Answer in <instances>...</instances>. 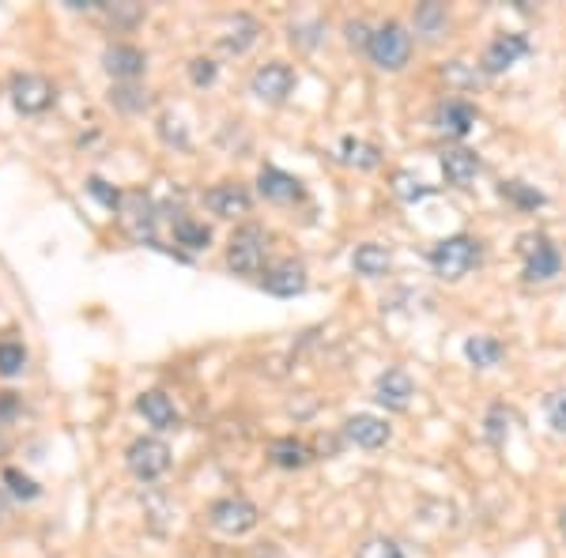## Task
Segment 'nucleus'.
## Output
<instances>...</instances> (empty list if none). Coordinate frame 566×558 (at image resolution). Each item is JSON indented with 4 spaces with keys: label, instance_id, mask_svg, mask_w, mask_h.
Returning a JSON list of instances; mask_svg holds the SVG:
<instances>
[{
    "label": "nucleus",
    "instance_id": "f257e3e1",
    "mask_svg": "<svg viewBox=\"0 0 566 558\" xmlns=\"http://www.w3.org/2000/svg\"><path fill=\"white\" fill-rule=\"evenodd\" d=\"M412 50H416V42H412V34H408V27L397 20H386L381 27H374L367 57L381 72H400L412 61Z\"/></svg>",
    "mask_w": 566,
    "mask_h": 558
},
{
    "label": "nucleus",
    "instance_id": "f03ea898",
    "mask_svg": "<svg viewBox=\"0 0 566 558\" xmlns=\"http://www.w3.org/2000/svg\"><path fill=\"white\" fill-rule=\"evenodd\" d=\"M480 264V242L469 234H453V238H442V242L431 250V269L438 280L446 283H458L469 276L472 269Z\"/></svg>",
    "mask_w": 566,
    "mask_h": 558
},
{
    "label": "nucleus",
    "instance_id": "7ed1b4c3",
    "mask_svg": "<svg viewBox=\"0 0 566 558\" xmlns=\"http://www.w3.org/2000/svg\"><path fill=\"white\" fill-rule=\"evenodd\" d=\"M264 253H269V234H264V227L245 223L234 231L231 245H227V264H231L234 276H261Z\"/></svg>",
    "mask_w": 566,
    "mask_h": 558
},
{
    "label": "nucleus",
    "instance_id": "20e7f679",
    "mask_svg": "<svg viewBox=\"0 0 566 558\" xmlns=\"http://www.w3.org/2000/svg\"><path fill=\"white\" fill-rule=\"evenodd\" d=\"M170 445L163 442V438H136L129 445V453H125V464H129V472L136 475L140 483H155L163 480V475L170 472Z\"/></svg>",
    "mask_w": 566,
    "mask_h": 558
},
{
    "label": "nucleus",
    "instance_id": "39448f33",
    "mask_svg": "<svg viewBox=\"0 0 566 558\" xmlns=\"http://www.w3.org/2000/svg\"><path fill=\"white\" fill-rule=\"evenodd\" d=\"M208 520H212V528L223 536H245L258 528L261 509L253 506L250 498H239V494H234V498H219L216 506L208 509Z\"/></svg>",
    "mask_w": 566,
    "mask_h": 558
},
{
    "label": "nucleus",
    "instance_id": "423d86ee",
    "mask_svg": "<svg viewBox=\"0 0 566 558\" xmlns=\"http://www.w3.org/2000/svg\"><path fill=\"white\" fill-rule=\"evenodd\" d=\"M522 253H525V280H528V283L555 280V276L563 272V253H559V245H552L544 234H528V238H522Z\"/></svg>",
    "mask_w": 566,
    "mask_h": 558
},
{
    "label": "nucleus",
    "instance_id": "0eeeda50",
    "mask_svg": "<svg viewBox=\"0 0 566 558\" xmlns=\"http://www.w3.org/2000/svg\"><path fill=\"white\" fill-rule=\"evenodd\" d=\"M250 91L261 98V103H269V106L287 103L291 91H295V69L283 65V61H269V65H261L250 76Z\"/></svg>",
    "mask_w": 566,
    "mask_h": 558
},
{
    "label": "nucleus",
    "instance_id": "6e6552de",
    "mask_svg": "<svg viewBox=\"0 0 566 558\" xmlns=\"http://www.w3.org/2000/svg\"><path fill=\"white\" fill-rule=\"evenodd\" d=\"M528 50H533V45H528L525 34H495V39L488 42V50H483L480 69L488 72V76H499V72L514 69Z\"/></svg>",
    "mask_w": 566,
    "mask_h": 558
},
{
    "label": "nucleus",
    "instance_id": "1a4fd4ad",
    "mask_svg": "<svg viewBox=\"0 0 566 558\" xmlns=\"http://www.w3.org/2000/svg\"><path fill=\"white\" fill-rule=\"evenodd\" d=\"M57 91L45 76H34V72H23V76L12 80V103L20 114H45L53 106Z\"/></svg>",
    "mask_w": 566,
    "mask_h": 558
},
{
    "label": "nucleus",
    "instance_id": "9d476101",
    "mask_svg": "<svg viewBox=\"0 0 566 558\" xmlns=\"http://www.w3.org/2000/svg\"><path fill=\"white\" fill-rule=\"evenodd\" d=\"M412 397H416V381H412V373L400 370V366H389L378 378V386H374V400L386 411H408Z\"/></svg>",
    "mask_w": 566,
    "mask_h": 558
},
{
    "label": "nucleus",
    "instance_id": "9b49d317",
    "mask_svg": "<svg viewBox=\"0 0 566 558\" xmlns=\"http://www.w3.org/2000/svg\"><path fill=\"white\" fill-rule=\"evenodd\" d=\"M205 208L219 219H239L250 215L253 197L245 193V186H234V181H223V186H212L205 193Z\"/></svg>",
    "mask_w": 566,
    "mask_h": 558
},
{
    "label": "nucleus",
    "instance_id": "f8f14e48",
    "mask_svg": "<svg viewBox=\"0 0 566 558\" xmlns=\"http://www.w3.org/2000/svg\"><path fill=\"white\" fill-rule=\"evenodd\" d=\"M261 287L276 298H295L306 291V269L298 261H280V264H272V269H264Z\"/></svg>",
    "mask_w": 566,
    "mask_h": 558
},
{
    "label": "nucleus",
    "instance_id": "ddd939ff",
    "mask_svg": "<svg viewBox=\"0 0 566 558\" xmlns=\"http://www.w3.org/2000/svg\"><path fill=\"white\" fill-rule=\"evenodd\" d=\"M344 438H348L352 445H359V450H381L392 438V430L386 419L370 415V411H359V415H352L348 423H344Z\"/></svg>",
    "mask_w": 566,
    "mask_h": 558
},
{
    "label": "nucleus",
    "instance_id": "4468645a",
    "mask_svg": "<svg viewBox=\"0 0 566 558\" xmlns=\"http://www.w3.org/2000/svg\"><path fill=\"white\" fill-rule=\"evenodd\" d=\"M258 193L269 200V204H295V200H303V181H298L295 173L264 167L258 173Z\"/></svg>",
    "mask_w": 566,
    "mask_h": 558
},
{
    "label": "nucleus",
    "instance_id": "2eb2a0df",
    "mask_svg": "<svg viewBox=\"0 0 566 558\" xmlns=\"http://www.w3.org/2000/svg\"><path fill=\"white\" fill-rule=\"evenodd\" d=\"M103 65H106V72L114 80H122V84H133L136 76H144V69H148V57H144L136 45L117 42V45H106Z\"/></svg>",
    "mask_w": 566,
    "mask_h": 558
},
{
    "label": "nucleus",
    "instance_id": "dca6fc26",
    "mask_svg": "<svg viewBox=\"0 0 566 558\" xmlns=\"http://www.w3.org/2000/svg\"><path fill=\"white\" fill-rule=\"evenodd\" d=\"M136 411L155 427V430H178L181 427V411L175 408V400L159 389H148L136 397Z\"/></svg>",
    "mask_w": 566,
    "mask_h": 558
},
{
    "label": "nucleus",
    "instance_id": "f3484780",
    "mask_svg": "<svg viewBox=\"0 0 566 558\" xmlns=\"http://www.w3.org/2000/svg\"><path fill=\"white\" fill-rule=\"evenodd\" d=\"M438 162H442L446 181H450V186H458V189L472 186V181L483 173V159L476 151H469V148H446Z\"/></svg>",
    "mask_w": 566,
    "mask_h": 558
},
{
    "label": "nucleus",
    "instance_id": "a211bd4d",
    "mask_svg": "<svg viewBox=\"0 0 566 558\" xmlns=\"http://www.w3.org/2000/svg\"><path fill=\"white\" fill-rule=\"evenodd\" d=\"M476 106L469 103V98H446L442 106H438V129L446 136H453V140H461V136L472 133V125H476Z\"/></svg>",
    "mask_w": 566,
    "mask_h": 558
},
{
    "label": "nucleus",
    "instance_id": "6ab92c4d",
    "mask_svg": "<svg viewBox=\"0 0 566 558\" xmlns=\"http://www.w3.org/2000/svg\"><path fill=\"white\" fill-rule=\"evenodd\" d=\"M352 269L367 280H381L392 269V253L378 242H363L359 250L352 253Z\"/></svg>",
    "mask_w": 566,
    "mask_h": 558
},
{
    "label": "nucleus",
    "instance_id": "aec40b11",
    "mask_svg": "<svg viewBox=\"0 0 566 558\" xmlns=\"http://www.w3.org/2000/svg\"><path fill=\"white\" fill-rule=\"evenodd\" d=\"M261 39V23L253 20V15H234L231 27H227V34L219 39V45H223L227 53H234V57H242L245 50H253Z\"/></svg>",
    "mask_w": 566,
    "mask_h": 558
},
{
    "label": "nucleus",
    "instance_id": "412c9836",
    "mask_svg": "<svg viewBox=\"0 0 566 558\" xmlns=\"http://www.w3.org/2000/svg\"><path fill=\"white\" fill-rule=\"evenodd\" d=\"M416 34L423 42H438L446 39V31H450V12H446V4H434V0H427V4L416 8Z\"/></svg>",
    "mask_w": 566,
    "mask_h": 558
},
{
    "label": "nucleus",
    "instance_id": "4be33fe9",
    "mask_svg": "<svg viewBox=\"0 0 566 558\" xmlns=\"http://www.w3.org/2000/svg\"><path fill=\"white\" fill-rule=\"evenodd\" d=\"M502 355H506V347H502V340H495V336H469V340H464V359L476 366V370L499 366Z\"/></svg>",
    "mask_w": 566,
    "mask_h": 558
},
{
    "label": "nucleus",
    "instance_id": "5701e85b",
    "mask_svg": "<svg viewBox=\"0 0 566 558\" xmlns=\"http://www.w3.org/2000/svg\"><path fill=\"white\" fill-rule=\"evenodd\" d=\"M499 197L506 204L522 208V212H536V208L547 204V197L536 186H525V181H499Z\"/></svg>",
    "mask_w": 566,
    "mask_h": 558
},
{
    "label": "nucleus",
    "instance_id": "b1692460",
    "mask_svg": "<svg viewBox=\"0 0 566 558\" xmlns=\"http://www.w3.org/2000/svg\"><path fill=\"white\" fill-rule=\"evenodd\" d=\"M269 456H272V464H276V468H291V472L306 468V464H310V450L298 442V438H280V442H272Z\"/></svg>",
    "mask_w": 566,
    "mask_h": 558
},
{
    "label": "nucleus",
    "instance_id": "393cba45",
    "mask_svg": "<svg viewBox=\"0 0 566 558\" xmlns=\"http://www.w3.org/2000/svg\"><path fill=\"white\" fill-rule=\"evenodd\" d=\"M340 155H344L348 167H359V170H378L381 167V151L367 140H355V136H344Z\"/></svg>",
    "mask_w": 566,
    "mask_h": 558
},
{
    "label": "nucleus",
    "instance_id": "a878e982",
    "mask_svg": "<svg viewBox=\"0 0 566 558\" xmlns=\"http://www.w3.org/2000/svg\"><path fill=\"white\" fill-rule=\"evenodd\" d=\"M175 242L186 245V250H208L212 231H208V227L193 215H175Z\"/></svg>",
    "mask_w": 566,
    "mask_h": 558
},
{
    "label": "nucleus",
    "instance_id": "bb28decb",
    "mask_svg": "<svg viewBox=\"0 0 566 558\" xmlns=\"http://www.w3.org/2000/svg\"><path fill=\"white\" fill-rule=\"evenodd\" d=\"M109 103H114L117 109H125V114H144V109L151 106L148 91L133 87V84H117L114 91H109Z\"/></svg>",
    "mask_w": 566,
    "mask_h": 558
},
{
    "label": "nucleus",
    "instance_id": "cd10ccee",
    "mask_svg": "<svg viewBox=\"0 0 566 558\" xmlns=\"http://www.w3.org/2000/svg\"><path fill=\"white\" fill-rule=\"evenodd\" d=\"M483 434H488L491 445H506V434H510V411L495 404L488 411V419H483Z\"/></svg>",
    "mask_w": 566,
    "mask_h": 558
},
{
    "label": "nucleus",
    "instance_id": "c85d7f7f",
    "mask_svg": "<svg viewBox=\"0 0 566 558\" xmlns=\"http://www.w3.org/2000/svg\"><path fill=\"white\" fill-rule=\"evenodd\" d=\"M23 366H27V351H23V344H15V340H0V373H4V378H15V373H23Z\"/></svg>",
    "mask_w": 566,
    "mask_h": 558
},
{
    "label": "nucleus",
    "instance_id": "c756f323",
    "mask_svg": "<svg viewBox=\"0 0 566 558\" xmlns=\"http://www.w3.org/2000/svg\"><path fill=\"white\" fill-rule=\"evenodd\" d=\"M355 558H405V551H400L389 536H374L359 547V551H355Z\"/></svg>",
    "mask_w": 566,
    "mask_h": 558
},
{
    "label": "nucleus",
    "instance_id": "7c9ffc66",
    "mask_svg": "<svg viewBox=\"0 0 566 558\" xmlns=\"http://www.w3.org/2000/svg\"><path fill=\"white\" fill-rule=\"evenodd\" d=\"M4 483H8V487H12L15 498H23V502L39 498V483H34L31 475H20L15 468H8V472H4Z\"/></svg>",
    "mask_w": 566,
    "mask_h": 558
},
{
    "label": "nucleus",
    "instance_id": "2f4dec72",
    "mask_svg": "<svg viewBox=\"0 0 566 558\" xmlns=\"http://www.w3.org/2000/svg\"><path fill=\"white\" fill-rule=\"evenodd\" d=\"M87 193L95 197L103 208H109V212H114V208H122V193H117V189L109 186V181H103V178H91L87 181Z\"/></svg>",
    "mask_w": 566,
    "mask_h": 558
},
{
    "label": "nucleus",
    "instance_id": "473e14b6",
    "mask_svg": "<svg viewBox=\"0 0 566 558\" xmlns=\"http://www.w3.org/2000/svg\"><path fill=\"white\" fill-rule=\"evenodd\" d=\"M392 181H397V186H392L397 189V197L408 200V204H412V200H423L427 193H434L431 186H419V181H412V173H397Z\"/></svg>",
    "mask_w": 566,
    "mask_h": 558
},
{
    "label": "nucleus",
    "instance_id": "72a5a7b5",
    "mask_svg": "<svg viewBox=\"0 0 566 558\" xmlns=\"http://www.w3.org/2000/svg\"><path fill=\"white\" fill-rule=\"evenodd\" d=\"M547 423H552V430H559V434H566V389L552 392L547 397Z\"/></svg>",
    "mask_w": 566,
    "mask_h": 558
},
{
    "label": "nucleus",
    "instance_id": "f704fd0d",
    "mask_svg": "<svg viewBox=\"0 0 566 558\" xmlns=\"http://www.w3.org/2000/svg\"><path fill=\"white\" fill-rule=\"evenodd\" d=\"M322 23H291V42L306 45V50H314L317 42H322Z\"/></svg>",
    "mask_w": 566,
    "mask_h": 558
},
{
    "label": "nucleus",
    "instance_id": "c9c22d12",
    "mask_svg": "<svg viewBox=\"0 0 566 558\" xmlns=\"http://www.w3.org/2000/svg\"><path fill=\"white\" fill-rule=\"evenodd\" d=\"M216 61H208V57H197V61H189V80H193L197 87H208V84H216Z\"/></svg>",
    "mask_w": 566,
    "mask_h": 558
},
{
    "label": "nucleus",
    "instance_id": "e433bc0d",
    "mask_svg": "<svg viewBox=\"0 0 566 558\" xmlns=\"http://www.w3.org/2000/svg\"><path fill=\"white\" fill-rule=\"evenodd\" d=\"M109 20L122 23V27H133L144 20V4H114L109 8Z\"/></svg>",
    "mask_w": 566,
    "mask_h": 558
},
{
    "label": "nucleus",
    "instance_id": "4c0bfd02",
    "mask_svg": "<svg viewBox=\"0 0 566 558\" xmlns=\"http://www.w3.org/2000/svg\"><path fill=\"white\" fill-rule=\"evenodd\" d=\"M344 34H348V45H355V50H367L374 31L363 20H352V23H344Z\"/></svg>",
    "mask_w": 566,
    "mask_h": 558
},
{
    "label": "nucleus",
    "instance_id": "58836bf2",
    "mask_svg": "<svg viewBox=\"0 0 566 558\" xmlns=\"http://www.w3.org/2000/svg\"><path fill=\"white\" fill-rule=\"evenodd\" d=\"M446 80H453V84H476V72L464 69V61H450V65L442 69Z\"/></svg>",
    "mask_w": 566,
    "mask_h": 558
},
{
    "label": "nucleus",
    "instance_id": "ea45409f",
    "mask_svg": "<svg viewBox=\"0 0 566 558\" xmlns=\"http://www.w3.org/2000/svg\"><path fill=\"white\" fill-rule=\"evenodd\" d=\"M163 140L167 144H178V148H189V136H186V129H181V122H163Z\"/></svg>",
    "mask_w": 566,
    "mask_h": 558
},
{
    "label": "nucleus",
    "instance_id": "a19ab883",
    "mask_svg": "<svg viewBox=\"0 0 566 558\" xmlns=\"http://www.w3.org/2000/svg\"><path fill=\"white\" fill-rule=\"evenodd\" d=\"M15 408H20V404H15V397H12V392H0V419L15 415Z\"/></svg>",
    "mask_w": 566,
    "mask_h": 558
},
{
    "label": "nucleus",
    "instance_id": "79ce46f5",
    "mask_svg": "<svg viewBox=\"0 0 566 558\" xmlns=\"http://www.w3.org/2000/svg\"><path fill=\"white\" fill-rule=\"evenodd\" d=\"M559 533H563V536H566V506H563V509H559Z\"/></svg>",
    "mask_w": 566,
    "mask_h": 558
}]
</instances>
